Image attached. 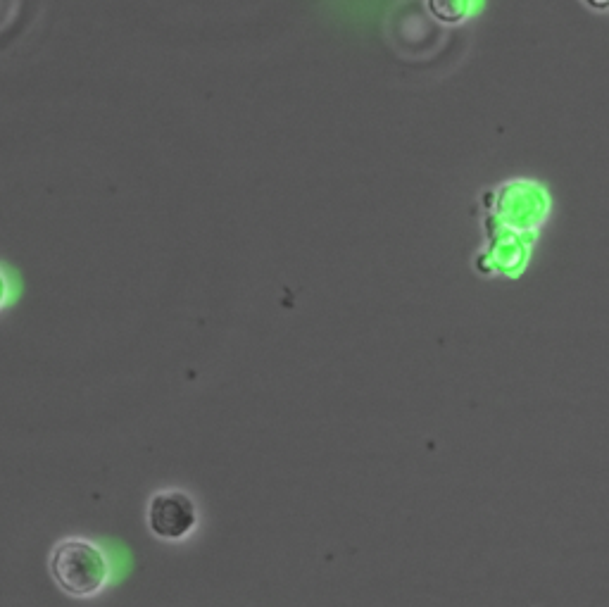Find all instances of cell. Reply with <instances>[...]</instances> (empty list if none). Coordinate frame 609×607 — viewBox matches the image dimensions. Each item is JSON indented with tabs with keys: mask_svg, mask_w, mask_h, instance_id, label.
Returning a JSON list of instances; mask_svg holds the SVG:
<instances>
[{
	"mask_svg": "<svg viewBox=\"0 0 609 607\" xmlns=\"http://www.w3.org/2000/svg\"><path fill=\"white\" fill-rule=\"evenodd\" d=\"M50 577L72 598H93L108 584L110 569L103 550L86 538H65L50 553Z\"/></svg>",
	"mask_w": 609,
	"mask_h": 607,
	"instance_id": "cell-1",
	"label": "cell"
},
{
	"mask_svg": "<svg viewBox=\"0 0 609 607\" xmlns=\"http://www.w3.org/2000/svg\"><path fill=\"white\" fill-rule=\"evenodd\" d=\"M198 524V512L191 496L181 491L160 493L150 500L148 527L158 538L165 541H181L191 534Z\"/></svg>",
	"mask_w": 609,
	"mask_h": 607,
	"instance_id": "cell-2",
	"label": "cell"
},
{
	"mask_svg": "<svg viewBox=\"0 0 609 607\" xmlns=\"http://www.w3.org/2000/svg\"><path fill=\"white\" fill-rule=\"evenodd\" d=\"M429 10L441 22H462L469 10V0H429Z\"/></svg>",
	"mask_w": 609,
	"mask_h": 607,
	"instance_id": "cell-3",
	"label": "cell"
},
{
	"mask_svg": "<svg viewBox=\"0 0 609 607\" xmlns=\"http://www.w3.org/2000/svg\"><path fill=\"white\" fill-rule=\"evenodd\" d=\"M5 303H8V279H5L3 269H0V310L5 308Z\"/></svg>",
	"mask_w": 609,
	"mask_h": 607,
	"instance_id": "cell-4",
	"label": "cell"
}]
</instances>
